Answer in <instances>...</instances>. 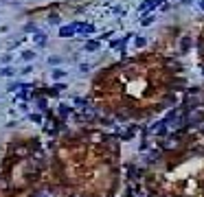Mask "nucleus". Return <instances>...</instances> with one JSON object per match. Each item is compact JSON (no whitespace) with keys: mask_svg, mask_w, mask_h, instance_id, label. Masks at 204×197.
<instances>
[]
</instances>
